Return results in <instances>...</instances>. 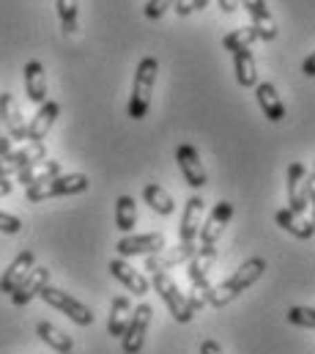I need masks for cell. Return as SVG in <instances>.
Returning a JSON list of instances; mask_svg holds the SVG:
<instances>
[{"label": "cell", "mask_w": 315, "mask_h": 354, "mask_svg": "<svg viewBox=\"0 0 315 354\" xmlns=\"http://www.w3.org/2000/svg\"><path fill=\"white\" fill-rule=\"evenodd\" d=\"M110 272H113V277H115L124 288H129L135 297H146V294L151 291V280H149L140 269H135L126 259H113V261H110Z\"/></svg>", "instance_id": "cell-13"}, {"label": "cell", "mask_w": 315, "mask_h": 354, "mask_svg": "<svg viewBox=\"0 0 315 354\" xmlns=\"http://www.w3.org/2000/svg\"><path fill=\"white\" fill-rule=\"evenodd\" d=\"M217 259V250L214 253H206L198 248V253L187 261V277L192 283V291H200V294H209L211 297V283H209V272H211V264Z\"/></svg>", "instance_id": "cell-17"}, {"label": "cell", "mask_w": 315, "mask_h": 354, "mask_svg": "<svg viewBox=\"0 0 315 354\" xmlns=\"http://www.w3.org/2000/svg\"><path fill=\"white\" fill-rule=\"evenodd\" d=\"M231 217H233V203L231 201H220V203H214V209H211V214L206 217V223L200 225V250H206V253H214L217 250V239L222 236V231H225V225L231 223Z\"/></svg>", "instance_id": "cell-6"}, {"label": "cell", "mask_w": 315, "mask_h": 354, "mask_svg": "<svg viewBox=\"0 0 315 354\" xmlns=\"http://www.w3.org/2000/svg\"><path fill=\"white\" fill-rule=\"evenodd\" d=\"M151 288L162 297V302L167 305L170 316H173L178 324H187V322H192V319H195V310H192L189 299L178 291L175 280H173L167 272H157V274H151Z\"/></svg>", "instance_id": "cell-4"}, {"label": "cell", "mask_w": 315, "mask_h": 354, "mask_svg": "<svg viewBox=\"0 0 315 354\" xmlns=\"http://www.w3.org/2000/svg\"><path fill=\"white\" fill-rule=\"evenodd\" d=\"M55 176H61V162H58V160H41V162H33V165H28L25 171H19V174H17V181L25 184V187H30V184H41V181L55 178Z\"/></svg>", "instance_id": "cell-25"}, {"label": "cell", "mask_w": 315, "mask_h": 354, "mask_svg": "<svg viewBox=\"0 0 315 354\" xmlns=\"http://www.w3.org/2000/svg\"><path fill=\"white\" fill-rule=\"evenodd\" d=\"M135 225H137V203L132 195H121L115 201V228L126 236V234H132Z\"/></svg>", "instance_id": "cell-28"}, {"label": "cell", "mask_w": 315, "mask_h": 354, "mask_svg": "<svg viewBox=\"0 0 315 354\" xmlns=\"http://www.w3.org/2000/svg\"><path fill=\"white\" fill-rule=\"evenodd\" d=\"M206 6H209V0H178L173 8H175L181 17H189L192 11H203Z\"/></svg>", "instance_id": "cell-35"}, {"label": "cell", "mask_w": 315, "mask_h": 354, "mask_svg": "<svg viewBox=\"0 0 315 354\" xmlns=\"http://www.w3.org/2000/svg\"><path fill=\"white\" fill-rule=\"evenodd\" d=\"M302 75H305V77H315V53H310V55L305 58V64H302Z\"/></svg>", "instance_id": "cell-38"}, {"label": "cell", "mask_w": 315, "mask_h": 354, "mask_svg": "<svg viewBox=\"0 0 315 354\" xmlns=\"http://www.w3.org/2000/svg\"><path fill=\"white\" fill-rule=\"evenodd\" d=\"M157 72H159V61L154 55H146L140 64H137V72H135V83H132V96H129V118L132 121H140L149 115L151 110V93L157 86Z\"/></svg>", "instance_id": "cell-2"}, {"label": "cell", "mask_w": 315, "mask_h": 354, "mask_svg": "<svg viewBox=\"0 0 315 354\" xmlns=\"http://www.w3.org/2000/svg\"><path fill=\"white\" fill-rule=\"evenodd\" d=\"M19 231H22V220L8 212H0V234H19Z\"/></svg>", "instance_id": "cell-34"}, {"label": "cell", "mask_w": 315, "mask_h": 354, "mask_svg": "<svg viewBox=\"0 0 315 354\" xmlns=\"http://www.w3.org/2000/svg\"><path fill=\"white\" fill-rule=\"evenodd\" d=\"M258 39H260L258 30H255L252 25H244V28H236L233 33H228V36L222 39V47H225L231 55H236V53H241V50H249Z\"/></svg>", "instance_id": "cell-30"}, {"label": "cell", "mask_w": 315, "mask_h": 354, "mask_svg": "<svg viewBox=\"0 0 315 354\" xmlns=\"http://www.w3.org/2000/svg\"><path fill=\"white\" fill-rule=\"evenodd\" d=\"M244 8H247V14H249V19H252V28L258 30V36L263 39V41H274L277 39V19H274V14L269 11V6H266V0H238Z\"/></svg>", "instance_id": "cell-16"}, {"label": "cell", "mask_w": 315, "mask_h": 354, "mask_svg": "<svg viewBox=\"0 0 315 354\" xmlns=\"http://www.w3.org/2000/svg\"><path fill=\"white\" fill-rule=\"evenodd\" d=\"M36 335L58 354H72V349H75V341L64 330H58L55 324H50V322H39L36 324Z\"/></svg>", "instance_id": "cell-26"}, {"label": "cell", "mask_w": 315, "mask_h": 354, "mask_svg": "<svg viewBox=\"0 0 315 354\" xmlns=\"http://www.w3.org/2000/svg\"><path fill=\"white\" fill-rule=\"evenodd\" d=\"M58 115H61V104L47 99V102L36 110V115L30 118L28 132H25V140H28V143H44V138L50 135V129H52V124L58 121Z\"/></svg>", "instance_id": "cell-14"}, {"label": "cell", "mask_w": 315, "mask_h": 354, "mask_svg": "<svg viewBox=\"0 0 315 354\" xmlns=\"http://www.w3.org/2000/svg\"><path fill=\"white\" fill-rule=\"evenodd\" d=\"M11 189H14V181L11 178H0V198H6Z\"/></svg>", "instance_id": "cell-41"}, {"label": "cell", "mask_w": 315, "mask_h": 354, "mask_svg": "<svg viewBox=\"0 0 315 354\" xmlns=\"http://www.w3.org/2000/svg\"><path fill=\"white\" fill-rule=\"evenodd\" d=\"M233 75H236L241 88H255L258 86V66L249 50H241L233 55Z\"/></svg>", "instance_id": "cell-27"}, {"label": "cell", "mask_w": 315, "mask_h": 354, "mask_svg": "<svg viewBox=\"0 0 315 354\" xmlns=\"http://www.w3.org/2000/svg\"><path fill=\"white\" fill-rule=\"evenodd\" d=\"M11 135H8V129H6V124H3V118H0V157H6L8 151H11Z\"/></svg>", "instance_id": "cell-36"}, {"label": "cell", "mask_w": 315, "mask_h": 354, "mask_svg": "<svg viewBox=\"0 0 315 354\" xmlns=\"http://www.w3.org/2000/svg\"><path fill=\"white\" fill-rule=\"evenodd\" d=\"M25 93L39 107L47 102V75H44L41 61H28L25 64Z\"/></svg>", "instance_id": "cell-21"}, {"label": "cell", "mask_w": 315, "mask_h": 354, "mask_svg": "<svg viewBox=\"0 0 315 354\" xmlns=\"http://www.w3.org/2000/svg\"><path fill=\"white\" fill-rule=\"evenodd\" d=\"M36 266V253L33 250H22L11 264H8V269L3 272V277H0V291L3 294H14V288L30 274V269Z\"/></svg>", "instance_id": "cell-19"}, {"label": "cell", "mask_w": 315, "mask_h": 354, "mask_svg": "<svg viewBox=\"0 0 315 354\" xmlns=\"http://www.w3.org/2000/svg\"><path fill=\"white\" fill-rule=\"evenodd\" d=\"M307 181H310V198H307V203H310V209H313V220H310V223H313V228H315V176H310Z\"/></svg>", "instance_id": "cell-40"}, {"label": "cell", "mask_w": 315, "mask_h": 354, "mask_svg": "<svg viewBox=\"0 0 315 354\" xmlns=\"http://www.w3.org/2000/svg\"><path fill=\"white\" fill-rule=\"evenodd\" d=\"M129 319H132V302H129V297H115L113 302H110V319H107V333L113 335V338H124V330H126V324H129Z\"/></svg>", "instance_id": "cell-24"}, {"label": "cell", "mask_w": 315, "mask_h": 354, "mask_svg": "<svg viewBox=\"0 0 315 354\" xmlns=\"http://www.w3.org/2000/svg\"><path fill=\"white\" fill-rule=\"evenodd\" d=\"M0 118H3V124H6V129H8V135H11V140H25V132H28V124H25V118H22V110H19V104H17V99L11 96V93H0Z\"/></svg>", "instance_id": "cell-20"}, {"label": "cell", "mask_w": 315, "mask_h": 354, "mask_svg": "<svg viewBox=\"0 0 315 354\" xmlns=\"http://www.w3.org/2000/svg\"><path fill=\"white\" fill-rule=\"evenodd\" d=\"M55 8L64 25V33L75 36L79 30V0H55Z\"/></svg>", "instance_id": "cell-31"}, {"label": "cell", "mask_w": 315, "mask_h": 354, "mask_svg": "<svg viewBox=\"0 0 315 354\" xmlns=\"http://www.w3.org/2000/svg\"><path fill=\"white\" fill-rule=\"evenodd\" d=\"M274 223L283 228V231H288L291 236H296V239H302V242H307L310 236L315 234L313 223L310 220H305L302 214H296V212H291L288 206L285 209H277L274 212Z\"/></svg>", "instance_id": "cell-23"}, {"label": "cell", "mask_w": 315, "mask_h": 354, "mask_svg": "<svg viewBox=\"0 0 315 354\" xmlns=\"http://www.w3.org/2000/svg\"><path fill=\"white\" fill-rule=\"evenodd\" d=\"M164 248V236L162 234H126L118 239L115 250L121 259H132V256H151Z\"/></svg>", "instance_id": "cell-12"}, {"label": "cell", "mask_w": 315, "mask_h": 354, "mask_svg": "<svg viewBox=\"0 0 315 354\" xmlns=\"http://www.w3.org/2000/svg\"><path fill=\"white\" fill-rule=\"evenodd\" d=\"M88 176L85 174H61L55 178H47L41 184H30L25 187V198L30 203H39V201H50V198H61V195H77L88 189Z\"/></svg>", "instance_id": "cell-3"}, {"label": "cell", "mask_w": 315, "mask_h": 354, "mask_svg": "<svg viewBox=\"0 0 315 354\" xmlns=\"http://www.w3.org/2000/svg\"><path fill=\"white\" fill-rule=\"evenodd\" d=\"M307 168L302 162L288 165V209L296 214L307 212V198H310V181H307Z\"/></svg>", "instance_id": "cell-11"}, {"label": "cell", "mask_w": 315, "mask_h": 354, "mask_svg": "<svg viewBox=\"0 0 315 354\" xmlns=\"http://www.w3.org/2000/svg\"><path fill=\"white\" fill-rule=\"evenodd\" d=\"M41 160H47V146L44 143H28L17 151H8L6 157H0V178L17 176L19 171H25L28 165L41 162Z\"/></svg>", "instance_id": "cell-8"}, {"label": "cell", "mask_w": 315, "mask_h": 354, "mask_svg": "<svg viewBox=\"0 0 315 354\" xmlns=\"http://www.w3.org/2000/svg\"><path fill=\"white\" fill-rule=\"evenodd\" d=\"M200 354H222V346H220L217 341H211V338H209V341H203V344H200Z\"/></svg>", "instance_id": "cell-37"}, {"label": "cell", "mask_w": 315, "mask_h": 354, "mask_svg": "<svg viewBox=\"0 0 315 354\" xmlns=\"http://www.w3.org/2000/svg\"><path fill=\"white\" fill-rule=\"evenodd\" d=\"M50 286V269L47 266H33L30 269V274L14 288V294H11V302H14V308H25L33 297H39L44 288Z\"/></svg>", "instance_id": "cell-15"}, {"label": "cell", "mask_w": 315, "mask_h": 354, "mask_svg": "<svg viewBox=\"0 0 315 354\" xmlns=\"http://www.w3.org/2000/svg\"><path fill=\"white\" fill-rule=\"evenodd\" d=\"M50 308H55V310H61L64 316H69L75 324L79 327H90L93 324V310L88 308V305H82L79 299H75L69 291H64V288H55V286H47L41 294H39Z\"/></svg>", "instance_id": "cell-5"}, {"label": "cell", "mask_w": 315, "mask_h": 354, "mask_svg": "<svg viewBox=\"0 0 315 354\" xmlns=\"http://www.w3.org/2000/svg\"><path fill=\"white\" fill-rule=\"evenodd\" d=\"M151 316H154V308L149 302H140L135 310H132V319L124 330V338H121V349L124 354H140L143 344H146V333H149V324H151Z\"/></svg>", "instance_id": "cell-7"}, {"label": "cell", "mask_w": 315, "mask_h": 354, "mask_svg": "<svg viewBox=\"0 0 315 354\" xmlns=\"http://www.w3.org/2000/svg\"><path fill=\"white\" fill-rule=\"evenodd\" d=\"M143 201L157 212V214H173L175 212V201L170 198V192L159 184H146L143 187Z\"/></svg>", "instance_id": "cell-29"}, {"label": "cell", "mask_w": 315, "mask_h": 354, "mask_svg": "<svg viewBox=\"0 0 315 354\" xmlns=\"http://www.w3.org/2000/svg\"><path fill=\"white\" fill-rule=\"evenodd\" d=\"M175 162H178V168H181V176L187 178V184H189L192 189H203V187L209 184V171H206V165L200 162V154H198L195 146L181 143V146L175 149Z\"/></svg>", "instance_id": "cell-10"}, {"label": "cell", "mask_w": 315, "mask_h": 354, "mask_svg": "<svg viewBox=\"0 0 315 354\" xmlns=\"http://www.w3.org/2000/svg\"><path fill=\"white\" fill-rule=\"evenodd\" d=\"M203 212H206V201L200 195H189L184 203V214H181V242H195L203 225Z\"/></svg>", "instance_id": "cell-18"}, {"label": "cell", "mask_w": 315, "mask_h": 354, "mask_svg": "<svg viewBox=\"0 0 315 354\" xmlns=\"http://www.w3.org/2000/svg\"><path fill=\"white\" fill-rule=\"evenodd\" d=\"M178 0H149L146 6H143V14H146V19H159L170 6H175Z\"/></svg>", "instance_id": "cell-33"}, {"label": "cell", "mask_w": 315, "mask_h": 354, "mask_svg": "<svg viewBox=\"0 0 315 354\" xmlns=\"http://www.w3.org/2000/svg\"><path fill=\"white\" fill-rule=\"evenodd\" d=\"M263 272H266V261H263V259H249V261H244L228 280H222L220 286L211 288L209 305H211V308H225L231 299H236L241 291H247L249 286H255Z\"/></svg>", "instance_id": "cell-1"}, {"label": "cell", "mask_w": 315, "mask_h": 354, "mask_svg": "<svg viewBox=\"0 0 315 354\" xmlns=\"http://www.w3.org/2000/svg\"><path fill=\"white\" fill-rule=\"evenodd\" d=\"M198 253V245L195 242H178L175 248H162L159 253H151L146 256V272L149 274H157V272H164V269H173L178 264H187L192 256Z\"/></svg>", "instance_id": "cell-9"}, {"label": "cell", "mask_w": 315, "mask_h": 354, "mask_svg": "<svg viewBox=\"0 0 315 354\" xmlns=\"http://www.w3.org/2000/svg\"><path fill=\"white\" fill-rule=\"evenodd\" d=\"M288 322L296 324V327H307L315 330V308H305V305H294L288 310Z\"/></svg>", "instance_id": "cell-32"}, {"label": "cell", "mask_w": 315, "mask_h": 354, "mask_svg": "<svg viewBox=\"0 0 315 354\" xmlns=\"http://www.w3.org/2000/svg\"><path fill=\"white\" fill-rule=\"evenodd\" d=\"M217 6H220L225 14H233L238 8V0H217Z\"/></svg>", "instance_id": "cell-39"}, {"label": "cell", "mask_w": 315, "mask_h": 354, "mask_svg": "<svg viewBox=\"0 0 315 354\" xmlns=\"http://www.w3.org/2000/svg\"><path fill=\"white\" fill-rule=\"evenodd\" d=\"M255 99H258V104H260V110H263V115L269 121L280 124L285 118V104H283L280 93H277V88L271 83H258L255 86Z\"/></svg>", "instance_id": "cell-22"}, {"label": "cell", "mask_w": 315, "mask_h": 354, "mask_svg": "<svg viewBox=\"0 0 315 354\" xmlns=\"http://www.w3.org/2000/svg\"><path fill=\"white\" fill-rule=\"evenodd\" d=\"M72 354H75V352H72Z\"/></svg>", "instance_id": "cell-42"}]
</instances>
